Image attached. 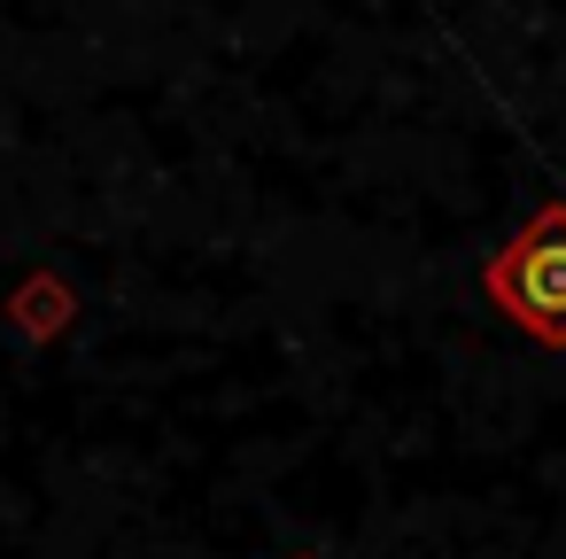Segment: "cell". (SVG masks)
<instances>
[{
	"label": "cell",
	"instance_id": "obj_1",
	"mask_svg": "<svg viewBox=\"0 0 566 559\" xmlns=\"http://www.w3.org/2000/svg\"><path fill=\"white\" fill-rule=\"evenodd\" d=\"M481 288H489V303H496L520 334L566 350V203L535 210V218L489 257Z\"/></svg>",
	"mask_w": 566,
	"mask_h": 559
}]
</instances>
